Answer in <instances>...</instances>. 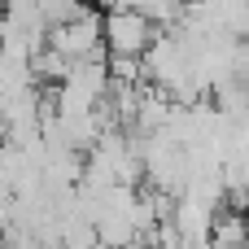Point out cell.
Wrapping results in <instances>:
<instances>
[{
  "label": "cell",
  "instance_id": "cell-1",
  "mask_svg": "<svg viewBox=\"0 0 249 249\" xmlns=\"http://www.w3.org/2000/svg\"><path fill=\"white\" fill-rule=\"evenodd\" d=\"M158 44V26L140 4H114L105 13V57H149Z\"/></svg>",
  "mask_w": 249,
  "mask_h": 249
},
{
  "label": "cell",
  "instance_id": "cell-2",
  "mask_svg": "<svg viewBox=\"0 0 249 249\" xmlns=\"http://www.w3.org/2000/svg\"><path fill=\"white\" fill-rule=\"evenodd\" d=\"M48 48H57L70 66L96 61L101 48H105V18H96L92 9H83V13H74L70 22H57V26L48 31Z\"/></svg>",
  "mask_w": 249,
  "mask_h": 249
}]
</instances>
